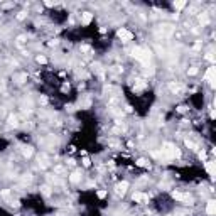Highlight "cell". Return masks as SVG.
I'll list each match as a JSON object with an SVG mask.
<instances>
[{"label":"cell","mask_w":216,"mask_h":216,"mask_svg":"<svg viewBox=\"0 0 216 216\" xmlns=\"http://www.w3.org/2000/svg\"><path fill=\"white\" fill-rule=\"evenodd\" d=\"M91 19H93V14H91V12H83V14H81V24H84V25L90 24Z\"/></svg>","instance_id":"3"},{"label":"cell","mask_w":216,"mask_h":216,"mask_svg":"<svg viewBox=\"0 0 216 216\" xmlns=\"http://www.w3.org/2000/svg\"><path fill=\"white\" fill-rule=\"evenodd\" d=\"M132 199H133L135 203H142V204H145V203L149 201V196H147V194H144V192H138V191H137V192H133Z\"/></svg>","instance_id":"1"},{"label":"cell","mask_w":216,"mask_h":216,"mask_svg":"<svg viewBox=\"0 0 216 216\" xmlns=\"http://www.w3.org/2000/svg\"><path fill=\"white\" fill-rule=\"evenodd\" d=\"M69 179H71L73 182H78V181H79V174H78V172H73V174H71V177H69Z\"/></svg>","instance_id":"8"},{"label":"cell","mask_w":216,"mask_h":216,"mask_svg":"<svg viewBox=\"0 0 216 216\" xmlns=\"http://www.w3.org/2000/svg\"><path fill=\"white\" fill-rule=\"evenodd\" d=\"M213 76H214V68L211 66L209 69H208V73H206V79L208 81H213Z\"/></svg>","instance_id":"7"},{"label":"cell","mask_w":216,"mask_h":216,"mask_svg":"<svg viewBox=\"0 0 216 216\" xmlns=\"http://www.w3.org/2000/svg\"><path fill=\"white\" fill-rule=\"evenodd\" d=\"M37 63H42V64H44V63H46V57L39 56V57H37Z\"/></svg>","instance_id":"11"},{"label":"cell","mask_w":216,"mask_h":216,"mask_svg":"<svg viewBox=\"0 0 216 216\" xmlns=\"http://www.w3.org/2000/svg\"><path fill=\"white\" fill-rule=\"evenodd\" d=\"M118 37H120L123 42H127V41H132L133 39V34L130 32V30H127V29H120V30H118Z\"/></svg>","instance_id":"2"},{"label":"cell","mask_w":216,"mask_h":216,"mask_svg":"<svg viewBox=\"0 0 216 216\" xmlns=\"http://www.w3.org/2000/svg\"><path fill=\"white\" fill-rule=\"evenodd\" d=\"M98 196H100V198H105V196H106V191H98Z\"/></svg>","instance_id":"12"},{"label":"cell","mask_w":216,"mask_h":216,"mask_svg":"<svg viewBox=\"0 0 216 216\" xmlns=\"http://www.w3.org/2000/svg\"><path fill=\"white\" fill-rule=\"evenodd\" d=\"M83 165H84V167H88V165H90V159H88V157H86V159H83Z\"/></svg>","instance_id":"10"},{"label":"cell","mask_w":216,"mask_h":216,"mask_svg":"<svg viewBox=\"0 0 216 216\" xmlns=\"http://www.w3.org/2000/svg\"><path fill=\"white\" fill-rule=\"evenodd\" d=\"M127 187H128V182H127V181H123V182H120V184H118V186H117V194H125V192H127Z\"/></svg>","instance_id":"5"},{"label":"cell","mask_w":216,"mask_h":216,"mask_svg":"<svg viewBox=\"0 0 216 216\" xmlns=\"http://www.w3.org/2000/svg\"><path fill=\"white\" fill-rule=\"evenodd\" d=\"M174 7L176 9H182V7H186V2H174Z\"/></svg>","instance_id":"9"},{"label":"cell","mask_w":216,"mask_h":216,"mask_svg":"<svg viewBox=\"0 0 216 216\" xmlns=\"http://www.w3.org/2000/svg\"><path fill=\"white\" fill-rule=\"evenodd\" d=\"M204 167H206V171H208V174H209V176L214 174V162L213 160H208L206 164H204Z\"/></svg>","instance_id":"6"},{"label":"cell","mask_w":216,"mask_h":216,"mask_svg":"<svg viewBox=\"0 0 216 216\" xmlns=\"http://www.w3.org/2000/svg\"><path fill=\"white\" fill-rule=\"evenodd\" d=\"M214 211H216V203L211 199V201H208V204H206V213L209 214V216H213Z\"/></svg>","instance_id":"4"}]
</instances>
